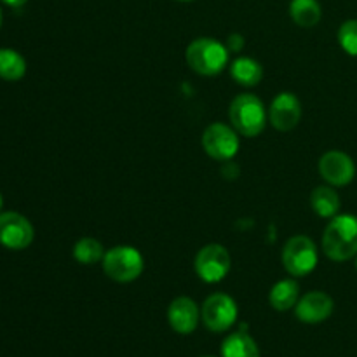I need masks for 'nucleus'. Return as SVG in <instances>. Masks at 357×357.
Returning a JSON list of instances; mask_svg holds the SVG:
<instances>
[{"label":"nucleus","instance_id":"1a4fd4ad","mask_svg":"<svg viewBox=\"0 0 357 357\" xmlns=\"http://www.w3.org/2000/svg\"><path fill=\"white\" fill-rule=\"evenodd\" d=\"M35 230L26 216L7 211L0 215V244L7 250H26L33 243Z\"/></svg>","mask_w":357,"mask_h":357},{"label":"nucleus","instance_id":"4be33fe9","mask_svg":"<svg viewBox=\"0 0 357 357\" xmlns=\"http://www.w3.org/2000/svg\"><path fill=\"white\" fill-rule=\"evenodd\" d=\"M225 45L230 52H239L241 49L244 47V38L241 37L239 33H232L229 37V42H227Z\"/></svg>","mask_w":357,"mask_h":357},{"label":"nucleus","instance_id":"423d86ee","mask_svg":"<svg viewBox=\"0 0 357 357\" xmlns=\"http://www.w3.org/2000/svg\"><path fill=\"white\" fill-rule=\"evenodd\" d=\"M232 260L227 248L222 244H206L197 251L194 260L195 274L208 284H216L229 275Z\"/></svg>","mask_w":357,"mask_h":357},{"label":"nucleus","instance_id":"6e6552de","mask_svg":"<svg viewBox=\"0 0 357 357\" xmlns=\"http://www.w3.org/2000/svg\"><path fill=\"white\" fill-rule=\"evenodd\" d=\"M202 149L211 159L230 160L239 152V136L230 126L213 122L202 132Z\"/></svg>","mask_w":357,"mask_h":357},{"label":"nucleus","instance_id":"f8f14e48","mask_svg":"<svg viewBox=\"0 0 357 357\" xmlns=\"http://www.w3.org/2000/svg\"><path fill=\"white\" fill-rule=\"evenodd\" d=\"M333 298L324 291L305 293L295 305L296 317L305 324L323 323V321H326L333 314Z\"/></svg>","mask_w":357,"mask_h":357},{"label":"nucleus","instance_id":"5701e85b","mask_svg":"<svg viewBox=\"0 0 357 357\" xmlns=\"http://www.w3.org/2000/svg\"><path fill=\"white\" fill-rule=\"evenodd\" d=\"M3 3H7L9 7H21L28 2V0H2Z\"/></svg>","mask_w":357,"mask_h":357},{"label":"nucleus","instance_id":"412c9836","mask_svg":"<svg viewBox=\"0 0 357 357\" xmlns=\"http://www.w3.org/2000/svg\"><path fill=\"white\" fill-rule=\"evenodd\" d=\"M338 42L347 54L357 56V20H347L338 30Z\"/></svg>","mask_w":357,"mask_h":357},{"label":"nucleus","instance_id":"39448f33","mask_svg":"<svg viewBox=\"0 0 357 357\" xmlns=\"http://www.w3.org/2000/svg\"><path fill=\"white\" fill-rule=\"evenodd\" d=\"M317 246L310 237L293 236L282 248V265L293 278H305L317 267Z\"/></svg>","mask_w":357,"mask_h":357},{"label":"nucleus","instance_id":"9b49d317","mask_svg":"<svg viewBox=\"0 0 357 357\" xmlns=\"http://www.w3.org/2000/svg\"><path fill=\"white\" fill-rule=\"evenodd\" d=\"M268 119L272 128L281 132H288L298 126L302 119V103L293 93H281L272 100L268 108Z\"/></svg>","mask_w":357,"mask_h":357},{"label":"nucleus","instance_id":"dca6fc26","mask_svg":"<svg viewBox=\"0 0 357 357\" xmlns=\"http://www.w3.org/2000/svg\"><path fill=\"white\" fill-rule=\"evenodd\" d=\"M222 357H260L258 345L246 331L229 335L222 344Z\"/></svg>","mask_w":357,"mask_h":357},{"label":"nucleus","instance_id":"20e7f679","mask_svg":"<svg viewBox=\"0 0 357 357\" xmlns=\"http://www.w3.org/2000/svg\"><path fill=\"white\" fill-rule=\"evenodd\" d=\"M103 272L115 282H132L142 275L143 255L132 246H114L103 257Z\"/></svg>","mask_w":357,"mask_h":357},{"label":"nucleus","instance_id":"b1692460","mask_svg":"<svg viewBox=\"0 0 357 357\" xmlns=\"http://www.w3.org/2000/svg\"><path fill=\"white\" fill-rule=\"evenodd\" d=\"M2 206H3V197H2V194H0V209H2Z\"/></svg>","mask_w":357,"mask_h":357},{"label":"nucleus","instance_id":"7ed1b4c3","mask_svg":"<svg viewBox=\"0 0 357 357\" xmlns=\"http://www.w3.org/2000/svg\"><path fill=\"white\" fill-rule=\"evenodd\" d=\"M229 119L232 128L239 135L255 138L260 135L267 124V112L265 105L257 94L244 93L232 100L229 108Z\"/></svg>","mask_w":357,"mask_h":357},{"label":"nucleus","instance_id":"a211bd4d","mask_svg":"<svg viewBox=\"0 0 357 357\" xmlns=\"http://www.w3.org/2000/svg\"><path fill=\"white\" fill-rule=\"evenodd\" d=\"M289 16L298 26H316L323 16V9L317 0H291L289 2Z\"/></svg>","mask_w":357,"mask_h":357},{"label":"nucleus","instance_id":"f3484780","mask_svg":"<svg viewBox=\"0 0 357 357\" xmlns=\"http://www.w3.org/2000/svg\"><path fill=\"white\" fill-rule=\"evenodd\" d=\"M310 206L321 218H333L340 211V197L331 187H316L310 194Z\"/></svg>","mask_w":357,"mask_h":357},{"label":"nucleus","instance_id":"cd10ccee","mask_svg":"<svg viewBox=\"0 0 357 357\" xmlns=\"http://www.w3.org/2000/svg\"><path fill=\"white\" fill-rule=\"evenodd\" d=\"M204 357H213V356H204Z\"/></svg>","mask_w":357,"mask_h":357},{"label":"nucleus","instance_id":"2eb2a0df","mask_svg":"<svg viewBox=\"0 0 357 357\" xmlns=\"http://www.w3.org/2000/svg\"><path fill=\"white\" fill-rule=\"evenodd\" d=\"M230 75L241 86L255 87L264 79V66L257 59L241 56V58L234 59L230 65Z\"/></svg>","mask_w":357,"mask_h":357},{"label":"nucleus","instance_id":"6ab92c4d","mask_svg":"<svg viewBox=\"0 0 357 357\" xmlns=\"http://www.w3.org/2000/svg\"><path fill=\"white\" fill-rule=\"evenodd\" d=\"M26 73V61L23 56L14 49H0V79L16 82L21 80Z\"/></svg>","mask_w":357,"mask_h":357},{"label":"nucleus","instance_id":"f03ea898","mask_svg":"<svg viewBox=\"0 0 357 357\" xmlns=\"http://www.w3.org/2000/svg\"><path fill=\"white\" fill-rule=\"evenodd\" d=\"M230 51L225 44L211 37H199L188 44L185 58L195 73L204 77L218 75L229 65Z\"/></svg>","mask_w":357,"mask_h":357},{"label":"nucleus","instance_id":"f257e3e1","mask_svg":"<svg viewBox=\"0 0 357 357\" xmlns=\"http://www.w3.org/2000/svg\"><path fill=\"white\" fill-rule=\"evenodd\" d=\"M323 251L333 261H347L357 257V216H333L324 229Z\"/></svg>","mask_w":357,"mask_h":357},{"label":"nucleus","instance_id":"0eeeda50","mask_svg":"<svg viewBox=\"0 0 357 357\" xmlns=\"http://www.w3.org/2000/svg\"><path fill=\"white\" fill-rule=\"evenodd\" d=\"M237 314H239V309L232 296L227 293H213L202 303L201 319L209 331L222 333L234 326Z\"/></svg>","mask_w":357,"mask_h":357},{"label":"nucleus","instance_id":"aec40b11","mask_svg":"<svg viewBox=\"0 0 357 357\" xmlns=\"http://www.w3.org/2000/svg\"><path fill=\"white\" fill-rule=\"evenodd\" d=\"M105 248L100 241L93 239V237H82L73 246V258L79 261L80 265H94L103 261Z\"/></svg>","mask_w":357,"mask_h":357},{"label":"nucleus","instance_id":"4468645a","mask_svg":"<svg viewBox=\"0 0 357 357\" xmlns=\"http://www.w3.org/2000/svg\"><path fill=\"white\" fill-rule=\"evenodd\" d=\"M298 300L300 286L295 279H282V281L275 282L268 293V302H271L272 309L278 312H286V310L293 309Z\"/></svg>","mask_w":357,"mask_h":357},{"label":"nucleus","instance_id":"ddd939ff","mask_svg":"<svg viewBox=\"0 0 357 357\" xmlns=\"http://www.w3.org/2000/svg\"><path fill=\"white\" fill-rule=\"evenodd\" d=\"M199 319H201V310H199L197 303L188 296H178L167 307V321L176 333H194Z\"/></svg>","mask_w":357,"mask_h":357},{"label":"nucleus","instance_id":"9d476101","mask_svg":"<svg viewBox=\"0 0 357 357\" xmlns=\"http://www.w3.org/2000/svg\"><path fill=\"white\" fill-rule=\"evenodd\" d=\"M319 174L331 187H345L354 180L356 164L345 152L330 150L319 159Z\"/></svg>","mask_w":357,"mask_h":357},{"label":"nucleus","instance_id":"a878e982","mask_svg":"<svg viewBox=\"0 0 357 357\" xmlns=\"http://www.w3.org/2000/svg\"><path fill=\"white\" fill-rule=\"evenodd\" d=\"M180 2H190V0H180Z\"/></svg>","mask_w":357,"mask_h":357},{"label":"nucleus","instance_id":"393cba45","mask_svg":"<svg viewBox=\"0 0 357 357\" xmlns=\"http://www.w3.org/2000/svg\"><path fill=\"white\" fill-rule=\"evenodd\" d=\"M0 26H2V9H0Z\"/></svg>","mask_w":357,"mask_h":357},{"label":"nucleus","instance_id":"bb28decb","mask_svg":"<svg viewBox=\"0 0 357 357\" xmlns=\"http://www.w3.org/2000/svg\"><path fill=\"white\" fill-rule=\"evenodd\" d=\"M356 271H357V257H356Z\"/></svg>","mask_w":357,"mask_h":357}]
</instances>
